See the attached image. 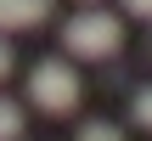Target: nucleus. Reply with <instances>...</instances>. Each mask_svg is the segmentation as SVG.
Segmentation results:
<instances>
[{"instance_id": "3", "label": "nucleus", "mask_w": 152, "mask_h": 141, "mask_svg": "<svg viewBox=\"0 0 152 141\" xmlns=\"http://www.w3.org/2000/svg\"><path fill=\"white\" fill-rule=\"evenodd\" d=\"M51 6L56 0H0V40L17 34V28H39L51 17Z\"/></svg>"}, {"instance_id": "6", "label": "nucleus", "mask_w": 152, "mask_h": 141, "mask_svg": "<svg viewBox=\"0 0 152 141\" xmlns=\"http://www.w3.org/2000/svg\"><path fill=\"white\" fill-rule=\"evenodd\" d=\"M130 119H135L141 130H152V85H141V90H135V102H130Z\"/></svg>"}, {"instance_id": "7", "label": "nucleus", "mask_w": 152, "mask_h": 141, "mask_svg": "<svg viewBox=\"0 0 152 141\" xmlns=\"http://www.w3.org/2000/svg\"><path fill=\"white\" fill-rule=\"evenodd\" d=\"M124 11H130V17H147V23H152V0H124Z\"/></svg>"}, {"instance_id": "2", "label": "nucleus", "mask_w": 152, "mask_h": 141, "mask_svg": "<svg viewBox=\"0 0 152 141\" xmlns=\"http://www.w3.org/2000/svg\"><path fill=\"white\" fill-rule=\"evenodd\" d=\"M28 102H34L39 113H51V119L73 113V107H79V73H73V62L45 57V62L28 73Z\"/></svg>"}, {"instance_id": "8", "label": "nucleus", "mask_w": 152, "mask_h": 141, "mask_svg": "<svg viewBox=\"0 0 152 141\" xmlns=\"http://www.w3.org/2000/svg\"><path fill=\"white\" fill-rule=\"evenodd\" d=\"M11 68H17V57H11V45H6V40H0V79H6V73H11Z\"/></svg>"}, {"instance_id": "1", "label": "nucleus", "mask_w": 152, "mask_h": 141, "mask_svg": "<svg viewBox=\"0 0 152 141\" xmlns=\"http://www.w3.org/2000/svg\"><path fill=\"white\" fill-rule=\"evenodd\" d=\"M62 45H68V57H85V62H107V57H118V45H124V23L113 17V11H79V17H68L62 23Z\"/></svg>"}, {"instance_id": "5", "label": "nucleus", "mask_w": 152, "mask_h": 141, "mask_svg": "<svg viewBox=\"0 0 152 141\" xmlns=\"http://www.w3.org/2000/svg\"><path fill=\"white\" fill-rule=\"evenodd\" d=\"M73 141H124V130H118V124H107V119H85Z\"/></svg>"}, {"instance_id": "4", "label": "nucleus", "mask_w": 152, "mask_h": 141, "mask_svg": "<svg viewBox=\"0 0 152 141\" xmlns=\"http://www.w3.org/2000/svg\"><path fill=\"white\" fill-rule=\"evenodd\" d=\"M0 141H23V107L11 96H0Z\"/></svg>"}]
</instances>
